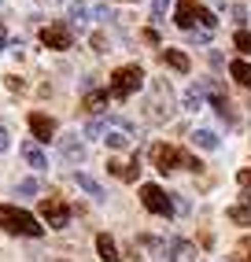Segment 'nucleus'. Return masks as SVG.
<instances>
[{
	"label": "nucleus",
	"instance_id": "nucleus-22",
	"mask_svg": "<svg viewBox=\"0 0 251 262\" xmlns=\"http://www.w3.org/2000/svg\"><path fill=\"white\" fill-rule=\"evenodd\" d=\"M103 133H107V118H103V115L89 118V126H85V137H89V141H96V137H103Z\"/></svg>",
	"mask_w": 251,
	"mask_h": 262
},
{
	"label": "nucleus",
	"instance_id": "nucleus-19",
	"mask_svg": "<svg viewBox=\"0 0 251 262\" xmlns=\"http://www.w3.org/2000/svg\"><path fill=\"white\" fill-rule=\"evenodd\" d=\"M74 181H78V188H85L93 200H103V185H100L96 178H89V173H74Z\"/></svg>",
	"mask_w": 251,
	"mask_h": 262
},
{
	"label": "nucleus",
	"instance_id": "nucleus-23",
	"mask_svg": "<svg viewBox=\"0 0 251 262\" xmlns=\"http://www.w3.org/2000/svg\"><path fill=\"white\" fill-rule=\"evenodd\" d=\"M229 222H237V225H251V207H247V203L229 207Z\"/></svg>",
	"mask_w": 251,
	"mask_h": 262
},
{
	"label": "nucleus",
	"instance_id": "nucleus-27",
	"mask_svg": "<svg viewBox=\"0 0 251 262\" xmlns=\"http://www.w3.org/2000/svg\"><path fill=\"white\" fill-rule=\"evenodd\" d=\"M166 8H170V0H152V19H163Z\"/></svg>",
	"mask_w": 251,
	"mask_h": 262
},
{
	"label": "nucleus",
	"instance_id": "nucleus-3",
	"mask_svg": "<svg viewBox=\"0 0 251 262\" xmlns=\"http://www.w3.org/2000/svg\"><path fill=\"white\" fill-rule=\"evenodd\" d=\"M140 85H144V71H140L137 63L118 67V71L111 74V96H115V100H126V96H133Z\"/></svg>",
	"mask_w": 251,
	"mask_h": 262
},
{
	"label": "nucleus",
	"instance_id": "nucleus-28",
	"mask_svg": "<svg viewBox=\"0 0 251 262\" xmlns=\"http://www.w3.org/2000/svg\"><path fill=\"white\" fill-rule=\"evenodd\" d=\"M11 148V133H8V126H4V122H0V155H4Z\"/></svg>",
	"mask_w": 251,
	"mask_h": 262
},
{
	"label": "nucleus",
	"instance_id": "nucleus-24",
	"mask_svg": "<svg viewBox=\"0 0 251 262\" xmlns=\"http://www.w3.org/2000/svg\"><path fill=\"white\" fill-rule=\"evenodd\" d=\"M103 141L118 151V148H130V141H133V137H130V133H118V129H107V137H103Z\"/></svg>",
	"mask_w": 251,
	"mask_h": 262
},
{
	"label": "nucleus",
	"instance_id": "nucleus-6",
	"mask_svg": "<svg viewBox=\"0 0 251 262\" xmlns=\"http://www.w3.org/2000/svg\"><path fill=\"white\" fill-rule=\"evenodd\" d=\"M37 211H41L45 225H52V229H63V225L70 222V207H67L63 200H41Z\"/></svg>",
	"mask_w": 251,
	"mask_h": 262
},
{
	"label": "nucleus",
	"instance_id": "nucleus-15",
	"mask_svg": "<svg viewBox=\"0 0 251 262\" xmlns=\"http://www.w3.org/2000/svg\"><path fill=\"white\" fill-rule=\"evenodd\" d=\"M96 251H100V258H103V262H122V255H118V248H115V240L107 236V233H100V236H96Z\"/></svg>",
	"mask_w": 251,
	"mask_h": 262
},
{
	"label": "nucleus",
	"instance_id": "nucleus-21",
	"mask_svg": "<svg viewBox=\"0 0 251 262\" xmlns=\"http://www.w3.org/2000/svg\"><path fill=\"white\" fill-rule=\"evenodd\" d=\"M103 103H107V93H100V89H89V93H85V107L93 111V115L103 111Z\"/></svg>",
	"mask_w": 251,
	"mask_h": 262
},
{
	"label": "nucleus",
	"instance_id": "nucleus-32",
	"mask_svg": "<svg viewBox=\"0 0 251 262\" xmlns=\"http://www.w3.org/2000/svg\"><path fill=\"white\" fill-rule=\"evenodd\" d=\"M244 251H251V244H244ZM244 262H251V255H247V258H244Z\"/></svg>",
	"mask_w": 251,
	"mask_h": 262
},
{
	"label": "nucleus",
	"instance_id": "nucleus-25",
	"mask_svg": "<svg viewBox=\"0 0 251 262\" xmlns=\"http://www.w3.org/2000/svg\"><path fill=\"white\" fill-rule=\"evenodd\" d=\"M15 192H19V196H37V192H41V185L30 178V181H19V185H15Z\"/></svg>",
	"mask_w": 251,
	"mask_h": 262
},
{
	"label": "nucleus",
	"instance_id": "nucleus-13",
	"mask_svg": "<svg viewBox=\"0 0 251 262\" xmlns=\"http://www.w3.org/2000/svg\"><path fill=\"white\" fill-rule=\"evenodd\" d=\"M163 63H166V67H174L177 74H189V71H192L189 56H185V52H177V48H166V52H163Z\"/></svg>",
	"mask_w": 251,
	"mask_h": 262
},
{
	"label": "nucleus",
	"instance_id": "nucleus-8",
	"mask_svg": "<svg viewBox=\"0 0 251 262\" xmlns=\"http://www.w3.org/2000/svg\"><path fill=\"white\" fill-rule=\"evenodd\" d=\"M59 155H63L67 163H81V159H85L81 137H78V133H63V137H59Z\"/></svg>",
	"mask_w": 251,
	"mask_h": 262
},
{
	"label": "nucleus",
	"instance_id": "nucleus-14",
	"mask_svg": "<svg viewBox=\"0 0 251 262\" xmlns=\"http://www.w3.org/2000/svg\"><path fill=\"white\" fill-rule=\"evenodd\" d=\"M181 107L185 111H203V85H189L181 93Z\"/></svg>",
	"mask_w": 251,
	"mask_h": 262
},
{
	"label": "nucleus",
	"instance_id": "nucleus-20",
	"mask_svg": "<svg viewBox=\"0 0 251 262\" xmlns=\"http://www.w3.org/2000/svg\"><path fill=\"white\" fill-rule=\"evenodd\" d=\"M67 19H70V26H89V8L85 4H70V11H67Z\"/></svg>",
	"mask_w": 251,
	"mask_h": 262
},
{
	"label": "nucleus",
	"instance_id": "nucleus-17",
	"mask_svg": "<svg viewBox=\"0 0 251 262\" xmlns=\"http://www.w3.org/2000/svg\"><path fill=\"white\" fill-rule=\"evenodd\" d=\"M192 144L203 148V151H214V148H218V133H214V129H196L192 133Z\"/></svg>",
	"mask_w": 251,
	"mask_h": 262
},
{
	"label": "nucleus",
	"instance_id": "nucleus-12",
	"mask_svg": "<svg viewBox=\"0 0 251 262\" xmlns=\"http://www.w3.org/2000/svg\"><path fill=\"white\" fill-rule=\"evenodd\" d=\"M23 159H26L33 170H45V166H48V155H45V148H41L37 141H26V144H23Z\"/></svg>",
	"mask_w": 251,
	"mask_h": 262
},
{
	"label": "nucleus",
	"instance_id": "nucleus-4",
	"mask_svg": "<svg viewBox=\"0 0 251 262\" xmlns=\"http://www.w3.org/2000/svg\"><path fill=\"white\" fill-rule=\"evenodd\" d=\"M152 93H155V100L148 96V115H152V122H166V118L174 115V93H170V85L152 81Z\"/></svg>",
	"mask_w": 251,
	"mask_h": 262
},
{
	"label": "nucleus",
	"instance_id": "nucleus-29",
	"mask_svg": "<svg viewBox=\"0 0 251 262\" xmlns=\"http://www.w3.org/2000/svg\"><path fill=\"white\" fill-rule=\"evenodd\" d=\"M89 45H93V48L100 52V56L107 52V41H103V33H93V37H89Z\"/></svg>",
	"mask_w": 251,
	"mask_h": 262
},
{
	"label": "nucleus",
	"instance_id": "nucleus-31",
	"mask_svg": "<svg viewBox=\"0 0 251 262\" xmlns=\"http://www.w3.org/2000/svg\"><path fill=\"white\" fill-rule=\"evenodd\" d=\"M4 41H8V30H4V23H0V48H4Z\"/></svg>",
	"mask_w": 251,
	"mask_h": 262
},
{
	"label": "nucleus",
	"instance_id": "nucleus-1",
	"mask_svg": "<svg viewBox=\"0 0 251 262\" xmlns=\"http://www.w3.org/2000/svg\"><path fill=\"white\" fill-rule=\"evenodd\" d=\"M152 166L159 173H174V170H203V163L196 159V155H185L181 148L174 144H152Z\"/></svg>",
	"mask_w": 251,
	"mask_h": 262
},
{
	"label": "nucleus",
	"instance_id": "nucleus-2",
	"mask_svg": "<svg viewBox=\"0 0 251 262\" xmlns=\"http://www.w3.org/2000/svg\"><path fill=\"white\" fill-rule=\"evenodd\" d=\"M0 229L4 233H15V236H41L45 225L33 218L23 207H11V203H0Z\"/></svg>",
	"mask_w": 251,
	"mask_h": 262
},
{
	"label": "nucleus",
	"instance_id": "nucleus-10",
	"mask_svg": "<svg viewBox=\"0 0 251 262\" xmlns=\"http://www.w3.org/2000/svg\"><path fill=\"white\" fill-rule=\"evenodd\" d=\"M166 251H170V262H196V244L192 240H170Z\"/></svg>",
	"mask_w": 251,
	"mask_h": 262
},
{
	"label": "nucleus",
	"instance_id": "nucleus-16",
	"mask_svg": "<svg viewBox=\"0 0 251 262\" xmlns=\"http://www.w3.org/2000/svg\"><path fill=\"white\" fill-rule=\"evenodd\" d=\"M229 74L237 78V85L251 89V63H244V59H233V63H229Z\"/></svg>",
	"mask_w": 251,
	"mask_h": 262
},
{
	"label": "nucleus",
	"instance_id": "nucleus-7",
	"mask_svg": "<svg viewBox=\"0 0 251 262\" xmlns=\"http://www.w3.org/2000/svg\"><path fill=\"white\" fill-rule=\"evenodd\" d=\"M26 122H30V133H33V141H37V144L56 137V118H52V115H30Z\"/></svg>",
	"mask_w": 251,
	"mask_h": 262
},
{
	"label": "nucleus",
	"instance_id": "nucleus-30",
	"mask_svg": "<svg viewBox=\"0 0 251 262\" xmlns=\"http://www.w3.org/2000/svg\"><path fill=\"white\" fill-rule=\"evenodd\" d=\"M240 185H251V170H240Z\"/></svg>",
	"mask_w": 251,
	"mask_h": 262
},
{
	"label": "nucleus",
	"instance_id": "nucleus-26",
	"mask_svg": "<svg viewBox=\"0 0 251 262\" xmlns=\"http://www.w3.org/2000/svg\"><path fill=\"white\" fill-rule=\"evenodd\" d=\"M233 45H237V48L244 52V56H247V52H251V33H247V30H237V37H233Z\"/></svg>",
	"mask_w": 251,
	"mask_h": 262
},
{
	"label": "nucleus",
	"instance_id": "nucleus-5",
	"mask_svg": "<svg viewBox=\"0 0 251 262\" xmlns=\"http://www.w3.org/2000/svg\"><path fill=\"white\" fill-rule=\"evenodd\" d=\"M140 203H144L152 214H163V218L174 214V200H170L159 185H144V188H140Z\"/></svg>",
	"mask_w": 251,
	"mask_h": 262
},
{
	"label": "nucleus",
	"instance_id": "nucleus-9",
	"mask_svg": "<svg viewBox=\"0 0 251 262\" xmlns=\"http://www.w3.org/2000/svg\"><path fill=\"white\" fill-rule=\"evenodd\" d=\"M41 45L45 48H56V52L70 48V30L67 26H45L41 30Z\"/></svg>",
	"mask_w": 251,
	"mask_h": 262
},
{
	"label": "nucleus",
	"instance_id": "nucleus-11",
	"mask_svg": "<svg viewBox=\"0 0 251 262\" xmlns=\"http://www.w3.org/2000/svg\"><path fill=\"white\" fill-rule=\"evenodd\" d=\"M196 8H200V4H192V0H181V4L174 8V23L181 26V30H192V26H196Z\"/></svg>",
	"mask_w": 251,
	"mask_h": 262
},
{
	"label": "nucleus",
	"instance_id": "nucleus-18",
	"mask_svg": "<svg viewBox=\"0 0 251 262\" xmlns=\"http://www.w3.org/2000/svg\"><path fill=\"white\" fill-rule=\"evenodd\" d=\"M107 166H111V173H115V178H122V181H137V178H140V166H137V163H126V166H122V163L115 159V163H107Z\"/></svg>",
	"mask_w": 251,
	"mask_h": 262
}]
</instances>
